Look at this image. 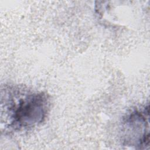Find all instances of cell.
Masks as SVG:
<instances>
[{"label":"cell","mask_w":150,"mask_h":150,"mask_svg":"<svg viewBox=\"0 0 150 150\" xmlns=\"http://www.w3.org/2000/svg\"><path fill=\"white\" fill-rule=\"evenodd\" d=\"M8 127L15 131L26 129L38 125L46 118L50 107L48 96L18 88L5 89L2 98Z\"/></svg>","instance_id":"obj_1"},{"label":"cell","mask_w":150,"mask_h":150,"mask_svg":"<svg viewBox=\"0 0 150 150\" xmlns=\"http://www.w3.org/2000/svg\"><path fill=\"white\" fill-rule=\"evenodd\" d=\"M124 145L145 149L149 144V105L135 110L124 120L122 128Z\"/></svg>","instance_id":"obj_2"}]
</instances>
